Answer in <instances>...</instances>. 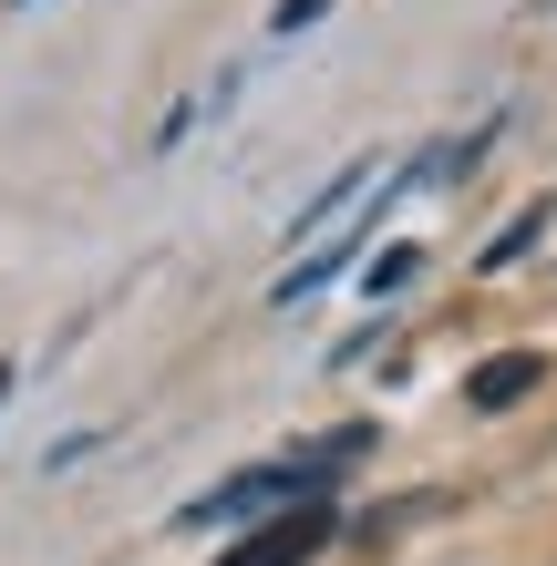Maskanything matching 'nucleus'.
I'll return each mask as SVG.
<instances>
[{
	"label": "nucleus",
	"mask_w": 557,
	"mask_h": 566,
	"mask_svg": "<svg viewBox=\"0 0 557 566\" xmlns=\"http://www.w3.org/2000/svg\"><path fill=\"white\" fill-rule=\"evenodd\" d=\"M413 269H423V248H413V238H392V248H372L362 289H372V298H392V289H413Z\"/></svg>",
	"instance_id": "7ed1b4c3"
},
{
	"label": "nucleus",
	"mask_w": 557,
	"mask_h": 566,
	"mask_svg": "<svg viewBox=\"0 0 557 566\" xmlns=\"http://www.w3.org/2000/svg\"><path fill=\"white\" fill-rule=\"evenodd\" d=\"M11 381H21V371H11V360H0V402H11Z\"/></svg>",
	"instance_id": "0eeeda50"
},
{
	"label": "nucleus",
	"mask_w": 557,
	"mask_h": 566,
	"mask_svg": "<svg viewBox=\"0 0 557 566\" xmlns=\"http://www.w3.org/2000/svg\"><path fill=\"white\" fill-rule=\"evenodd\" d=\"M537 238H547V207H527L516 227H496V238H485V269H516V258H527Z\"/></svg>",
	"instance_id": "39448f33"
},
{
	"label": "nucleus",
	"mask_w": 557,
	"mask_h": 566,
	"mask_svg": "<svg viewBox=\"0 0 557 566\" xmlns=\"http://www.w3.org/2000/svg\"><path fill=\"white\" fill-rule=\"evenodd\" d=\"M320 546H331V505H289L279 525H258V536H238L217 566H310Z\"/></svg>",
	"instance_id": "f257e3e1"
},
{
	"label": "nucleus",
	"mask_w": 557,
	"mask_h": 566,
	"mask_svg": "<svg viewBox=\"0 0 557 566\" xmlns=\"http://www.w3.org/2000/svg\"><path fill=\"white\" fill-rule=\"evenodd\" d=\"M537 381H547V350H496V360L465 381V402H475V412H516Z\"/></svg>",
	"instance_id": "f03ea898"
},
{
	"label": "nucleus",
	"mask_w": 557,
	"mask_h": 566,
	"mask_svg": "<svg viewBox=\"0 0 557 566\" xmlns=\"http://www.w3.org/2000/svg\"><path fill=\"white\" fill-rule=\"evenodd\" d=\"M320 11H331V0H279V11H269V31H289V42H300V31H310Z\"/></svg>",
	"instance_id": "423d86ee"
},
{
	"label": "nucleus",
	"mask_w": 557,
	"mask_h": 566,
	"mask_svg": "<svg viewBox=\"0 0 557 566\" xmlns=\"http://www.w3.org/2000/svg\"><path fill=\"white\" fill-rule=\"evenodd\" d=\"M362 176H372V165H362V155H351V165H341V176H331V186H320V196H310V207H300V238H310V227H331V217L351 207V196H362Z\"/></svg>",
	"instance_id": "20e7f679"
}]
</instances>
